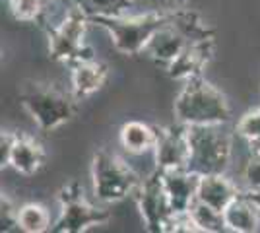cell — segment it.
<instances>
[{
    "label": "cell",
    "mask_w": 260,
    "mask_h": 233,
    "mask_svg": "<svg viewBox=\"0 0 260 233\" xmlns=\"http://www.w3.org/2000/svg\"><path fill=\"white\" fill-rule=\"evenodd\" d=\"M175 122L183 126L225 124L231 117L228 97L202 76L190 78L175 97Z\"/></svg>",
    "instance_id": "cell-1"
},
{
    "label": "cell",
    "mask_w": 260,
    "mask_h": 233,
    "mask_svg": "<svg viewBox=\"0 0 260 233\" xmlns=\"http://www.w3.org/2000/svg\"><path fill=\"white\" fill-rule=\"evenodd\" d=\"M22 105L29 113L35 124L43 130H54L68 122L76 113V95L54 82L47 80H29L22 88Z\"/></svg>",
    "instance_id": "cell-2"
},
{
    "label": "cell",
    "mask_w": 260,
    "mask_h": 233,
    "mask_svg": "<svg viewBox=\"0 0 260 233\" xmlns=\"http://www.w3.org/2000/svg\"><path fill=\"white\" fill-rule=\"evenodd\" d=\"M173 12H146L136 16H101L89 22H95L109 34L115 49L122 55H140L144 53L152 35L171 20Z\"/></svg>",
    "instance_id": "cell-3"
},
{
    "label": "cell",
    "mask_w": 260,
    "mask_h": 233,
    "mask_svg": "<svg viewBox=\"0 0 260 233\" xmlns=\"http://www.w3.org/2000/svg\"><path fill=\"white\" fill-rule=\"evenodd\" d=\"M190 157L186 169L198 175L225 173L231 161V134L223 130V124L186 126Z\"/></svg>",
    "instance_id": "cell-4"
},
{
    "label": "cell",
    "mask_w": 260,
    "mask_h": 233,
    "mask_svg": "<svg viewBox=\"0 0 260 233\" xmlns=\"http://www.w3.org/2000/svg\"><path fill=\"white\" fill-rule=\"evenodd\" d=\"M87 22H89L87 14L78 6L76 0H72L62 20L51 29H47L49 53L53 60L74 66L76 62L93 58V51L86 43Z\"/></svg>",
    "instance_id": "cell-5"
},
{
    "label": "cell",
    "mask_w": 260,
    "mask_h": 233,
    "mask_svg": "<svg viewBox=\"0 0 260 233\" xmlns=\"http://www.w3.org/2000/svg\"><path fill=\"white\" fill-rule=\"evenodd\" d=\"M91 179L95 198L107 204L132 196L142 183V179L132 171V167L124 159L103 150L93 155Z\"/></svg>",
    "instance_id": "cell-6"
},
{
    "label": "cell",
    "mask_w": 260,
    "mask_h": 233,
    "mask_svg": "<svg viewBox=\"0 0 260 233\" xmlns=\"http://www.w3.org/2000/svg\"><path fill=\"white\" fill-rule=\"evenodd\" d=\"M60 214L53 223L51 231L54 233H82L89 227H95L111 220V212L103 206H98L84 196L80 183H70L58 192Z\"/></svg>",
    "instance_id": "cell-7"
},
{
    "label": "cell",
    "mask_w": 260,
    "mask_h": 233,
    "mask_svg": "<svg viewBox=\"0 0 260 233\" xmlns=\"http://www.w3.org/2000/svg\"><path fill=\"white\" fill-rule=\"evenodd\" d=\"M134 200L144 218V225L150 233H171L175 222V210L169 194L165 190L159 169H155L148 179H142L134 190Z\"/></svg>",
    "instance_id": "cell-8"
},
{
    "label": "cell",
    "mask_w": 260,
    "mask_h": 233,
    "mask_svg": "<svg viewBox=\"0 0 260 233\" xmlns=\"http://www.w3.org/2000/svg\"><path fill=\"white\" fill-rule=\"evenodd\" d=\"M153 152L157 169H183L188 165L190 142L186 126L179 122H175V126H157Z\"/></svg>",
    "instance_id": "cell-9"
},
{
    "label": "cell",
    "mask_w": 260,
    "mask_h": 233,
    "mask_svg": "<svg viewBox=\"0 0 260 233\" xmlns=\"http://www.w3.org/2000/svg\"><path fill=\"white\" fill-rule=\"evenodd\" d=\"M214 55V37L196 39L184 47L179 55L165 66L169 78L186 82L190 78L202 76V70L206 68L210 58Z\"/></svg>",
    "instance_id": "cell-10"
},
{
    "label": "cell",
    "mask_w": 260,
    "mask_h": 233,
    "mask_svg": "<svg viewBox=\"0 0 260 233\" xmlns=\"http://www.w3.org/2000/svg\"><path fill=\"white\" fill-rule=\"evenodd\" d=\"M159 173H161L163 185H165V190L169 194L175 214L188 212L190 204L196 200L200 175L188 171L186 167H183V169H159Z\"/></svg>",
    "instance_id": "cell-11"
},
{
    "label": "cell",
    "mask_w": 260,
    "mask_h": 233,
    "mask_svg": "<svg viewBox=\"0 0 260 233\" xmlns=\"http://www.w3.org/2000/svg\"><path fill=\"white\" fill-rule=\"evenodd\" d=\"M70 72V84H72V93L76 95V99H86L89 95H93L98 89L105 86L109 78V66L101 60L89 58L76 62Z\"/></svg>",
    "instance_id": "cell-12"
},
{
    "label": "cell",
    "mask_w": 260,
    "mask_h": 233,
    "mask_svg": "<svg viewBox=\"0 0 260 233\" xmlns=\"http://www.w3.org/2000/svg\"><path fill=\"white\" fill-rule=\"evenodd\" d=\"M241 194L237 185L225 177V173H210V175H200L198 181V192L196 200L204 202L208 206L223 212L229 206L231 200H235Z\"/></svg>",
    "instance_id": "cell-13"
},
{
    "label": "cell",
    "mask_w": 260,
    "mask_h": 233,
    "mask_svg": "<svg viewBox=\"0 0 260 233\" xmlns=\"http://www.w3.org/2000/svg\"><path fill=\"white\" fill-rule=\"evenodd\" d=\"M223 222L228 231L254 233L260 225L258 206L241 190V194L235 200H231L229 206L223 210Z\"/></svg>",
    "instance_id": "cell-14"
},
{
    "label": "cell",
    "mask_w": 260,
    "mask_h": 233,
    "mask_svg": "<svg viewBox=\"0 0 260 233\" xmlns=\"http://www.w3.org/2000/svg\"><path fill=\"white\" fill-rule=\"evenodd\" d=\"M45 161V150L39 140H35L29 134H18L12 148L10 167H14L22 175H33L37 173Z\"/></svg>",
    "instance_id": "cell-15"
},
{
    "label": "cell",
    "mask_w": 260,
    "mask_h": 233,
    "mask_svg": "<svg viewBox=\"0 0 260 233\" xmlns=\"http://www.w3.org/2000/svg\"><path fill=\"white\" fill-rule=\"evenodd\" d=\"M155 138H157V126H150L140 121H130L122 124L119 132L120 146L128 154H144L148 150H153Z\"/></svg>",
    "instance_id": "cell-16"
},
{
    "label": "cell",
    "mask_w": 260,
    "mask_h": 233,
    "mask_svg": "<svg viewBox=\"0 0 260 233\" xmlns=\"http://www.w3.org/2000/svg\"><path fill=\"white\" fill-rule=\"evenodd\" d=\"M186 214L194 222L196 231H202V233L228 231L225 229V222H223V212L216 210V208L208 206L204 202H200V200H194Z\"/></svg>",
    "instance_id": "cell-17"
},
{
    "label": "cell",
    "mask_w": 260,
    "mask_h": 233,
    "mask_svg": "<svg viewBox=\"0 0 260 233\" xmlns=\"http://www.w3.org/2000/svg\"><path fill=\"white\" fill-rule=\"evenodd\" d=\"M18 229L25 233H43L51 229V220H49V212L45 210L41 204H23L18 212Z\"/></svg>",
    "instance_id": "cell-18"
},
{
    "label": "cell",
    "mask_w": 260,
    "mask_h": 233,
    "mask_svg": "<svg viewBox=\"0 0 260 233\" xmlns=\"http://www.w3.org/2000/svg\"><path fill=\"white\" fill-rule=\"evenodd\" d=\"M78 6L87 14L89 20L101 16H120L128 10L134 0H76Z\"/></svg>",
    "instance_id": "cell-19"
},
{
    "label": "cell",
    "mask_w": 260,
    "mask_h": 233,
    "mask_svg": "<svg viewBox=\"0 0 260 233\" xmlns=\"http://www.w3.org/2000/svg\"><path fill=\"white\" fill-rule=\"evenodd\" d=\"M53 0H10L12 14L20 22H39Z\"/></svg>",
    "instance_id": "cell-20"
},
{
    "label": "cell",
    "mask_w": 260,
    "mask_h": 233,
    "mask_svg": "<svg viewBox=\"0 0 260 233\" xmlns=\"http://www.w3.org/2000/svg\"><path fill=\"white\" fill-rule=\"evenodd\" d=\"M235 132L245 138L247 142H252L260 138V109H252L247 111L241 119H239L237 126H235Z\"/></svg>",
    "instance_id": "cell-21"
},
{
    "label": "cell",
    "mask_w": 260,
    "mask_h": 233,
    "mask_svg": "<svg viewBox=\"0 0 260 233\" xmlns=\"http://www.w3.org/2000/svg\"><path fill=\"white\" fill-rule=\"evenodd\" d=\"M2 212H0V222H2V231H10L14 227H18V212L20 208H16L12 204L10 198L2 196Z\"/></svg>",
    "instance_id": "cell-22"
},
{
    "label": "cell",
    "mask_w": 260,
    "mask_h": 233,
    "mask_svg": "<svg viewBox=\"0 0 260 233\" xmlns=\"http://www.w3.org/2000/svg\"><path fill=\"white\" fill-rule=\"evenodd\" d=\"M243 179L247 183V189H260V155L252 154V157L245 165Z\"/></svg>",
    "instance_id": "cell-23"
},
{
    "label": "cell",
    "mask_w": 260,
    "mask_h": 233,
    "mask_svg": "<svg viewBox=\"0 0 260 233\" xmlns=\"http://www.w3.org/2000/svg\"><path fill=\"white\" fill-rule=\"evenodd\" d=\"M14 140H16V132H2L0 136V167H10L12 159V148H14Z\"/></svg>",
    "instance_id": "cell-24"
},
{
    "label": "cell",
    "mask_w": 260,
    "mask_h": 233,
    "mask_svg": "<svg viewBox=\"0 0 260 233\" xmlns=\"http://www.w3.org/2000/svg\"><path fill=\"white\" fill-rule=\"evenodd\" d=\"M243 192L258 206V210H260V189H247V190H243Z\"/></svg>",
    "instance_id": "cell-25"
},
{
    "label": "cell",
    "mask_w": 260,
    "mask_h": 233,
    "mask_svg": "<svg viewBox=\"0 0 260 233\" xmlns=\"http://www.w3.org/2000/svg\"><path fill=\"white\" fill-rule=\"evenodd\" d=\"M249 146H250V152H252V154L260 155V138H256V140L249 142Z\"/></svg>",
    "instance_id": "cell-26"
},
{
    "label": "cell",
    "mask_w": 260,
    "mask_h": 233,
    "mask_svg": "<svg viewBox=\"0 0 260 233\" xmlns=\"http://www.w3.org/2000/svg\"><path fill=\"white\" fill-rule=\"evenodd\" d=\"M179 2H184V0H179Z\"/></svg>",
    "instance_id": "cell-27"
}]
</instances>
